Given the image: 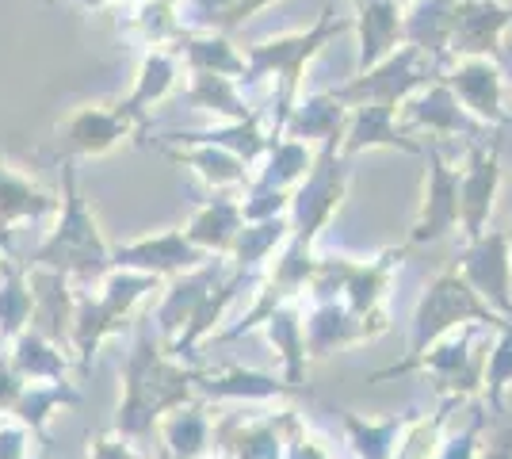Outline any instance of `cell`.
<instances>
[{"instance_id":"ac0fdd59","label":"cell","mask_w":512,"mask_h":459,"mask_svg":"<svg viewBox=\"0 0 512 459\" xmlns=\"http://www.w3.org/2000/svg\"><path fill=\"white\" fill-rule=\"evenodd\" d=\"M356 20L352 27L360 31V62L356 69L379 66L386 54H394L402 46V20H406V8L398 0H356Z\"/></svg>"},{"instance_id":"7c38bea8","label":"cell","mask_w":512,"mask_h":459,"mask_svg":"<svg viewBox=\"0 0 512 459\" xmlns=\"http://www.w3.org/2000/svg\"><path fill=\"white\" fill-rule=\"evenodd\" d=\"M425 161V199H421V211L409 226L406 245H432V241L448 238L459 226V169L440 153V146L425 150Z\"/></svg>"},{"instance_id":"e0dca14e","label":"cell","mask_w":512,"mask_h":459,"mask_svg":"<svg viewBox=\"0 0 512 459\" xmlns=\"http://www.w3.org/2000/svg\"><path fill=\"white\" fill-rule=\"evenodd\" d=\"M386 329V314L379 318H360L344 303H318L306 314V352L314 356H329L333 349H348L371 341Z\"/></svg>"},{"instance_id":"4fadbf2b","label":"cell","mask_w":512,"mask_h":459,"mask_svg":"<svg viewBox=\"0 0 512 459\" xmlns=\"http://www.w3.org/2000/svg\"><path fill=\"white\" fill-rule=\"evenodd\" d=\"M512 27V0H455L451 12V62L455 58H501Z\"/></svg>"},{"instance_id":"cb8c5ba5","label":"cell","mask_w":512,"mask_h":459,"mask_svg":"<svg viewBox=\"0 0 512 459\" xmlns=\"http://www.w3.org/2000/svg\"><path fill=\"white\" fill-rule=\"evenodd\" d=\"M176 58L188 66V73H222V77H245V50L230 46L222 31H199V35H180Z\"/></svg>"},{"instance_id":"603a6c76","label":"cell","mask_w":512,"mask_h":459,"mask_svg":"<svg viewBox=\"0 0 512 459\" xmlns=\"http://www.w3.org/2000/svg\"><path fill=\"white\" fill-rule=\"evenodd\" d=\"M169 157L188 165L207 188L226 192V188H241L245 184V161L237 153L222 150L214 142H184V146H169Z\"/></svg>"},{"instance_id":"30bf717a","label":"cell","mask_w":512,"mask_h":459,"mask_svg":"<svg viewBox=\"0 0 512 459\" xmlns=\"http://www.w3.org/2000/svg\"><path fill=\"white\" fill-rule=\"evenodd\" d=\"M455 272L474 287V295L512 322V253L505 230H486L482 238L467 241Z\"/></svg>"},{"instance_id":"836d02e7","label":"cell","mask_w":512,"mask_h":459,"mask_svg":"<svg viewBox=\"0 0 512 459\" xmlns=\"http://www.w3.org/2000/svg\"><path fill=\"white\" fill-rule=\"evenodd\" d=\"M512 391V322L497 326V337L490 341L486 356V375H482V394L490 398V406L501 414L505 410V394Z\"/></svg>"},{"instance_id":"d4e9b609","label":"cell","mask_w":512,"mask_h":459,"mask_svg":"<svg viewBox=\"0 0 512 459\" xmlns=\"http://www.w3.org/2000/svg\"><path fill=\"white\" fill-rule=\"evenodd\" d=\"M218 264H199L192 272H184L176 284L165 291V299H161V310H157V322L165 333H184V326L192 322V314L199 310V303L211 295V287L218 284Z\"/></svg>"},{"instance_id":"9a60e30c","label":"cell","mask_w":512,"mask_h":459,"mask_svg":"<svg viewBox=\"0 0 512 459\" xmlns=\"http://www.w3.org/2000/svg\"><path fill=\"white\" fill-rule=\"evenodd\" d=\"M398 119L406 131H428V134H459L467 142H482V134L490 131L486 123H478L448 88V81H432L417 96H409L398 108Z\"/></svg>"},{"instance_id":"f35d334b","label":"cell","mask_w":512,"mask_h":459,"mask_svg":"<svg viewBox=\"0 0 512 459\" xmlns=\"http://www.w3.org/2000/svg\"><path fill=\"white\" fill-rule=\"evenodd\" d=\"M505 234H509V253H512V222H509V230H505Z\"/></svg>"},{"instance_id":"277c9868","label":"cell","mask_w":512,"mask_h":459,"mask_svg":"<svg viewBox=\"0 0 512 459\" xmlns=\"http://www.w3.org/2000/svg\"><path fill=\"white\" fill-rule=\"evenodd\" d=\"M467 322H482V326L497 329L509 318H501L493 306L482 303L474 295V287L455 268H448L444 276H436L428 284V291L421 295L417 310H413V322H409V360H417L440 337H448L451 329L467 326ZM409 360H402V364H409Z\"/></svg>"},{"instance_id":"9c48e42d","label":"cell","mask_w":512,"mask_h":459,"mask_svg":"<svg viewBox=\"0 0 512 459\" xmlns=\"http://www.w3.org/2000/svg\"><path fill=\"white\" fill-rule=\"evenodd\" d=\"M497 192H501V146L490 138L467 142V161L459 169V230L467 241L486 234Z\"/></svg>"},{"instance_id":"74e56055","label":"cell","mask_w":512,"mask_h":459,"mask_svg":"<svg viewBox=\"0 0 512 459\" xmlns=\"http://www.w3.org/2000/svg\"><path fill=\"white\" fill-rule=\"evenodd\" d=\"M478 459H512V429H501V433L490 440V448H482Z\"/></svg>"},{"instance_id":"8992f818","label":"cell","mask_w":512,"mask_h":459,"mask_svg":"<svg viewBox=\"0 0 512 459\" xmlns=\"http://www.w3.org/2000/svg\"><path fill=\"white\" fill-rule=\"evenodd\" d=\"M432 81H444V66L425 54L421 46L402 43L394 54H386L379 66L356 73V81L333 88V96L356 108V104H386V108H402L409 96H417Z\"/></svg>"},{"instance_id":"3957f363","label":"cell","mask_w":512,"mask_h":459,"mask_svg":"<svg viewBox=\"0 0 512 459\" xmlns=\"http://www.w3.org/2000/svg\"><path fill=\"white\" fill-rule=\"evenodd\" d=\"M39 261L50 264L54 272H73L81 280H104L111 268V245L100 234V222L88 211L85 196L77 188L73 165H65V199L62 219L54 226V234L39 249Z\"/></svg>"},{"instance_id":"5bb4252c","label":"cell","mask_w":512,"mask_h":459,"mask_svg":"<svg viewBox=\"0 0 512 459\" xmlns=\"http://www.w3.org/2000/svg\"><path fill=\"white\" fill-rule=\"evenodd\" d=\"M207 261H211V253L192 245L184 230H161V234H146V238H134L127 245L111 249L115 268L150 272V276H184V272H192Z\"/></svg>"},{"instance_id":"484cf974","label":"cell","mask_w":512,"mask_h":459,"mask_svg":"<svg viewBox=\"0 0 512 459\" xmlns=\"http://www.w3.org/2000/svg\"><path fill=\"white\" fill-rule=\"evenodd\" d=\"M157 433H161V448L176 459H199L207 456L211 448V417L203 406H176L169 414L157 421Z\"/></svg>"},{"instance_id":"7a4b0ae2","label":"cell","mask_w":512,"mask_h":459,"mask_svg":"<svg viewBox=\"0 0 512 459\" xmlns=\"http://www.w3.org/2000/svg\"><path fill=\"white\" fill-rule=\"evenodd\" d=\"M192 383L195 372L172 364L169 356L153 345V333H142L130 352L127 372H123V402H119L115 429L127 437H146L169 410L192 402Z\"/></svg>"},{"instance_id":"7402d4cb","label":"cell","mask_w":512,"mask_h":459,"mask_svg":"<svg viewBox=\"0 0 512 459\" xmlns=\"http://www.w3.org/2000/svg\"><path fill=\"white\" fill-rule=\"evenodd\" d=\"M241 226H245L241 203L230 196H218L195 211L192 222L184 226V234H188V241L199 245L203 253H222V257H230V249H234Z\"/></svg>"},{"instance_id":"5b68a950","label":"cell","mask_w":512,"mask_h":459,"mask_svg":"<svg viewBox=\"0 0 512 459\" xmlns=\"http://www.w3.org/2000/svg\"><path fill=\"white\" fill-rule=\"evenodd\" d=\"M482 322H467V326L451 329L448 337H440L428 352H421L409 364H390L375 379H390V375H406L413 368H425L436 387L448 398H467V394L482 391V375H486V356H490V341H482Z\"/></svg>"},{"instance_id":"8d00e7d4","label":"cell","mask_w":512,"mask_h":459,"mask_svg":"<svg viewBox=\"0 0 512 459\" xmlns=\"http://www.w3.org/2000/svg\"><path fill=\"white\" fill-rule=\"evenodd\" d=\"M478 433H482V414H474V421H470L463 433H455L451 440H440V448H436L432 459H478L482 456Z\"/></svg>"},{"instance_id":"1f68e13d","label":"cell","mask_w":512,"mask_h":459,"mask_svg":"<svg viewBox=\"0 0 512 459\" xmlns=\"http://www.w3.org/2000/svg\"><path fill=\"white\" fill-rule=\"evenodd\" d=\"M54 207H58V199L46 196L43 188H35L31 180L8 173L0 165V230L16 219H39V215L54 211Z\"/></svg>"},{"instance_id":"f1b7e54d","label":"cell","mask_w":512,"mask_h":459,"mask_svg":"<svg viewBox=\"0 0 512 459\" xmlns=\"http://www.w3.org/2000/svg\"><path fill=\"white\" fill-rule=\"evenodd\" d=\"M291 238V219L287 215H276V219H260V222H245L241 234H237L234 249V272H253L264 261L276 257V249H283V241Z\"/></svg>"},{"instance_id":"ba28073f","label":"cell","mask_w":512,"mask_h":459,"mask_svg":"<svg viewBox=\"0 0 512 459\" xmlns=\"http://www.w3.org/2000/svg\"><path fill=\"white\" fill-rule=\"evenodd\" d=\"M348 192V173L341 165V142H325L310 176L291 192V238L314 249L321 226L333 219Z\"/></svg>"},{"instance_id":"d6986e66","label":"cell","mask_w":512,"mask_h":459,"mask_svg":"<svg viewBox=\"0 0 512 459\" xmlns=\"http://www.w3.org/2000/svg\"><path fill=\"white\" fill-rule=\"evenodd\" d=\"M138 131L119 108H81L65 119L62 138L69 153H85V157H100L111 153L123 138Z\"/></svg>"},{"instance_id":"d6a6232c","label":"cell","mask_w":512,"mask_h":459,"mask_svg":"<svg viewBox=\"0 0 512 459\" xmlns=\"http://www.w3.org/2000/svg\"><path fill=\"white\" fill-rule=\"evenodd\" d=\"M203 391L214 394V398H283V394L299 391V387H291V383H283V379H272V375H256V372H245V368H226V372L218 375H207V383H203Z\"/></svg>"},{"instance_id":"83f0119b","label":"cell","mask_w":512,"mask_h":459,"mask_svg":"<svg viewBox=\"0 0 512 459\" xmlns=\"http://www.w3.org/2000/svg\"><path fill=\"white\" fill-rule=\"evenodd\" d=\"M264 333L276 345L279 360L287 368V383L302 387V372H306V322H302L299 306L283 303L264 318Z\"/></svg>"},{"instance_id":"f546056e","label":"cell","mask_w":512,"mask_h":459,"mask_svg":"<svg viewBox=\"0 0 512 459\" xmlns=\"http://www.w3.org/2000/svg\"><path fill=\"white\" fill-rule=\"evenodd\" d=\"M188 100H192L195 108L214 111L226 123H237V119H249L253 115L249 104H245V96H241V85H237L234 77H222V73H192Z\"/></svg>"},{"instance_id":"d590c367","label":"cell","mask_w":512,"mask_h":459,"mask_svg":"<svg viewBox=\"0 0 512 459\" xmlns=\"http://www.w3.org/2000/svg\"><path fill=\"white\" fill-rule=\"evenodd\" d=\"M88 459H150L127 433H100L96 440H88Z\"/></svg>"},{"instance_id":"4316f807","label":"cell","mask_w":512,"mask_h":459,"mask_svg":"<svg viewBox=\"0 0 512 459\" xmlns=\"http://www.w3.org/2000/svg\"><path fill=\"white\" fill-rule=\"evenodd\" d=\"M314 161H318V157H314V146H310V142L279 134V138H272V146H268V165H264V173L256 176V184L291 196L302 180L310 176Z\"/></svg>"},{"instance_id":"ab89813d","label":"cell","mask_w":512,"mask_h":459,"mask_svg":"<svg viewBox=\"0 0 512 459\" xmlns=\"http://www.w3.org/2000/svg\"><path fill=\"white\" fill-rule=\"evenodd\" d=\"M329 4H333V0H329Z\"/></svg>"},{"instance_id":"4dcf8cb0","label":"cell","mask_w":512,"mask_h":459,"mask_svg":"<svg viewBox=\"0 0 512 459\" xmlns=\"http://www.w3.org/2000/svg\"><path fill=\"white\" fill-rule=\"evenodd\" d=\"M406 421L409 417H383V421H363V417H356V414L341 417L344 433H348V444L356 448L360 459H394Z\"/></svg>"},{"instance_id":"ffe728a7","label":"cell","mask_w":512,"mask_h":459,"mask_svg":"<svg viewBox=\"0 0 512 459\" xmlns=\"http://www.w3.org/2000/svg\"><path fill=\"white\" fill-rule=\"evenodd\" d=\"M176 81H180V58H176V50H169V46H153L150 54L142 58V66H138L134 92L119 104V111L142 131V123H146L150 108L169 96L172 88H176Z\"/></svg>"},{"instance_id":"2e32d148","label":"cell","mask_w":512,"mask_h":459,"mask_svg":"<svg viewBox=\"0 0 512 459\" xmlns=\"http://www.w3.org/2000/svg\"><path fill=\"white\" fill-rule=\"evenodd\" d=\"M363 150H402V153H425L417 134L402 127L398 108L386 104H356L348 108V127L341 138V157Z\"/></svg>"},{"instance_id":"44dd1931","label":"cell","mask_w":512,"mask_h":459,"mask_svg":"<svg viewBox=\"0 0 512 459\" xmlns=\"http://www.w3.org/2000/svg\"><path fill=\"white\" fill-rule=\"evenodd\" d=\"M344 127H348V104H341L333 92H318V96H306L295 104V111L287 115V138H299V142H341Z\"/></svg>"},{"instance_id":"8fae6325","label":"cell","mask_w":512,"mask_h":459,"mask_svg":"<svg viewBox=\"0 0 512 459\" xmlns=\"http://www.w3.org/2000/svg\"><path fill=\"white\" fill-rule=\"evenodd\" d=\"M444 81L478 123L512 127V115L505 108V73L497 58H455L444 69Z\"/></svg>"},{"instance_id":"52a82bcc","label":"cell","mask_w":512,"mask_h":459,"mask_svg":"<svg viewBox=\"0 0 512 459\" xmlns=\"http://www.w3.org/2000/svg\"><path fill=\"white\" fill-rule=\"evenodd\" d=\"M157 284H161V276L119 268V272L104 276V284H100L96 295L81 299L77 318H73V341H77V352H81V364L92 360V352H96V345L104 337H111L115 329L127 326L134 306L142 303L150 291H157Z\"/></svg>"},{"instance_id":"e575fe53","label":"cell","mask_w":512,"mask_h":459,"mask_svg":"<svg viewBox=\"0 0 512 459\" xmlns=\"http://www.w3.org/2000/svg\"><path fill=\"white\" fill-rule=\"evenodd\" d=\"M192 4V16L188 20L195 27H203V31H230L237 27L241 20H249L253 12H260L264 4H272V0H188Z\"/></svg>"},{"instance_id":"6da1fadb","label":"cell","mask_w":512,"mask_h":459,"mask_svg":"<svg viewBox=\"0 0 512 459\" xmlns=\"http://www.w3.org/2000/svg\"><path fill=\"white\" fill-rule=\"evenodd\" d=\"M344 31H352V20H337V16L329 12V4H325V12H321L306 31H291V35H276V39L245 46V77H241L237 85L276 81L279 115H276V127H272V138L283 134L287 115L299 104V88H302L306 66L325 50V43H333Z\"/></svg>"}]
</instances>
